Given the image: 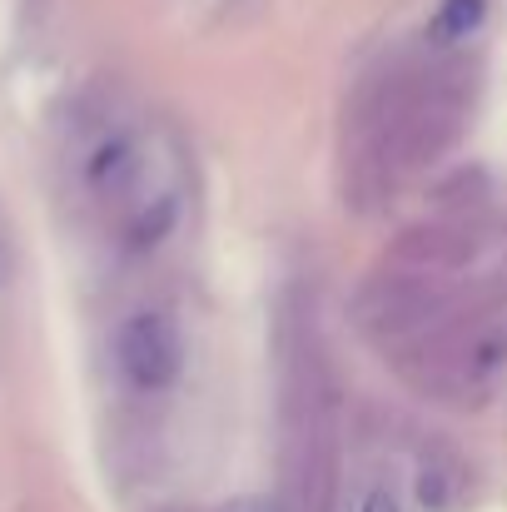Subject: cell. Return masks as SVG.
<instances>
[{"label": "cell", "instance_id": "7a4b0ae2", "mask_svg": "<svg viewBox=\"0 0 507 512\" xmlns=\"http://www.w3.org/2000/svg\"><path fill=\"white\" fill-rule=\"evenodd\" d=\"M448 314V289L433 264L393 259L383 264L353 299V324L358 334L378 348H418Z\"/></svg>", "mask_w": 507, "mask_h": 512}, {"label": "cell", "instance_id": "8992f818", "mask_svg": "<svg viewBox=\"0 0 507 512\" xmlns=\"http://www.w3.org/2000/svg\"><path fill=\"white\" fill-rule=\"evenodd\" d=\"M15 279V234H10V219L0 209V289H10Z\"/></svg>", "mask_w": 507, "mask_h": 512}, {"label": "cell", "instance_id": "52a82bcc", "mask_svg": "<svg viewBox=\"0 0 507 512\" xmlns=\"http://www.w3.org/2000/svg\"><path fill=\"white\" fill-rule=\"evenodd\" d=\"M358 512H403V503H398V493H393L388 483H378V488L358 503Z\"/></svg>", "mask_w": 507, "mask_h": 512}, {"label": "cell", "instance_id": "6da1fadb", "mask_svg": "<svg viewBox=\"0 0 507 512\" xmlns=\"http://www.w3.org/2000/svg\"><path fill=\"white\" fill-rule=\"evenodd\" d=\"M279 503L284 512H334L338 388L319 334L294 299L279 309Z\"/></svg>", "mask_w": 507, "mask_h": 512}, {"label": "cell", "instance_id": "3957f363", "mask_svg": "<svg viewBox=\"0 0 507 512\" xmlns=\"http://www.w3.org/2000/svg\"><path fill=\"white\" fill-rule=\"evenodd\" d=\"M110 353L135 393H165L184 373V329L165 309H135L120 319Z\"/></svg>", "mask_w": 507, "mask_h": 512}, {"label": "cell", "instance_id": "ba28073f", "mask_svg": "<svg viewBox=\"0 0 507 512\" xmlns=\"http://www.w3.org/2000/svg\"><path fill=\"white\" fill-rule=\"evenodd\" d=\"M219 512H284L279 498H234V503H224Z\"/></svg>", "mask_w": 507, "mask_h": 512}, {"label": "cell", "instance_id": "5b68a950", "mask_svg": "<svg viewBox=\"0 0 507 512\" xmlns=\"http://www.w3.org/2000/svg\"><path fill=\"white\" fill-rule=\"evenodd\" d=\"M483 10H488V0H443L438 15H433V40H438V45L468 40V35L483 25Z\"/></svg>", "mask_w": 507, "mask_h": 512}, {"label": "cell", "instance_id": "277c9868", "mask_svg": "<svg viewBox=\"0 0 507 512\" xmlns=\"http://www.w3.org/2000/svg\"><path fill=\"white\" fill-rule=\"evenodd\" d=\"M413 493H418L423 512L463 508V498H468V458H463L453 443H423Z\"/></svg>", "mask_w": 507, "mask_h": 512}]
</instances>
